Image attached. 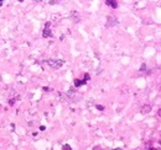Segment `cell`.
I'll return each instance as SVG.
<instances>
[{
    "mask_svg": "<svg viewBox=\"0 0 161 150\" xmlns=\"http://www.w3.org/2000/svg\"><path fill=\"white\" fill-rule=\"evenodd\" d=\"M63 60H61V59H48L47 60V64L51 67V68H55V69H58L61 68L62 65H63Z\"/></svg>",
    "mask_w": 161,
    "mask_h": 150,
    "instance_id": "1",
    "label": "cell"
},
{
    "mask_svg": "<svg viewBox=\"0 0 161 150\" xmlns=\"http://www.w3.org/2000/svg\"><path fill=\"white\" fill-rule=\"evenodd\" d=\"M89 74H86L84 75V79L83 80H80V79H76L75 80V86H77V88H80V86H83V85H86V82H87V80H89Z\"/></svg>",
    "mask_w": 161,
    "mask_h": 150,
    "instance_id": "2",
    "label": "cell"
},
{
    "mask_svg": "<svg viewBox=\"0 0 161 150\" xmlns=\"http://www.w3.org/2000/svg\"><path fill=\"white\" fill-rule=\"evenodd\" d=\"M50 22H47L46 23V26H45V28H43V31H42V36L45 38H48V37H52V33H51V28H50Z\"/></svg>",
    "mask_w": 161,
    "mask_h": 150,
    "instance_id": "3",
    "label": "cell"
},
{
    "mask_svg": "<svg viewBox=\"0 0 161 150\" xmlns=\"http://www.w3.org/2000/svg\"><path fill=\"white\" fill-rule=\"evenodd\" d=\"M105 4H107L108 6H110V8H113V9H117V8H118V2H117L115 0H107Z\"/></svg>",
    "mask_w": 161,
    "mask_h": 150,
    "instance_id": "4",
    "label": "cell"
},
{
    "mask_svg": "<svg viewBox=\"0 0 161 150\" xmlns=\"http://www.w3.org/2000/svg\"><path fill=\"white\" fill-rule=\"evenodd\" d=\"M150 110H151V107L149 106V105H145L142 108H141V113H147L150 112Z\"/></svg>",
    "mask_w": 161,
    "mask_h": 150,
    "instance_id": "5",
    "label": "cell"
},
{
    "mask_svg": "<svg viewBox=\"0 0 161 150\" xmlns=\"http://www.w3.org/2000/svg\"><path fill=\"white\" fill-rule=\"evenodd\" d=\"M62 149H63V150H71V147L66 144V145H63V147H62Z\"/></svg>",
    "mask_w": 161,
    "mask_h": 150,
    "instance_id": "6",
    "label": "cell"
},
{
    "mask_svg": "<svg viewBox=\"0 0 161 150\" xmlns=\"http://www.w3.org/2000/svg\"><path fill=\"white\" fill-rule=\"evenodd\" d=\"M97 108H98V110H104V107H103V106H102V105H98V106H97Z\"/></svg>",
    "mask_w": 161,
    "mask_h": 150,
    "instance_id": "7",
    "label": "cell"
},
{
    "mask_svg": "<svg viewBox=\"0 0 161 150\" xmlns=\"http://www.w3.org/2000/svg\"><path fill=\"white\" fill-rule=\"evenodd\" d=\"M159 116H160V117H161V108H160V110H159Z\"/></svg>",
    "mask_w": 161,
    "mask_h": 150,
    "instance_id": "8",
    "label": "cell"
},
{
    "mask_svg": "<svg viewBox=\"0 0 161 150\" xmlns=\"http://www.w3.org/2000/svg\"><path fill=\"white\" fill-rule=\"evenodd\" d=\"M160 144H161V140H160Z\"/></svg>",
    "mask_w": 161,
    "mask_h": 150,
    "instance_id": "9",
    "label": "cell"
}]
</instances>
